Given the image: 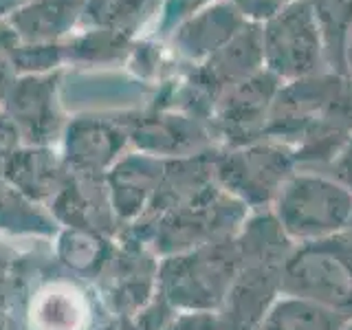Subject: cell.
I'll return each mask as SVG.
<instances>
[{
	"instance_id": "6da1fadb",
	"label": "cell",
	"mask_w": 352,
	"mask_h": 330,
	"mask_svg": "<svg viewBox=\"0 0 352 330\" xmlns=\"http://www.w3.org/2000/svg\"><path fill=\"white\" fill-rule=\"evenodd\" d=\"M264 139L293 148L297 170L322 172L352 139V80L324 71L284 82L271 104Z\"/></svg>"
},
{
	"instance_id": "8992f818",
	"label": "cell",
	"mask_w": 352,
	"mask_h": 330,
	"mask_svg": "<svg viewBox=\"0 0 352 330\" xmlns=\"http://www.w3.org/2000/svg\"><path fill=\"white\" fill-rule=\"evenodd\" d=\"M282 295L328 308L352 322V275L333 238L295 245L284 267Z\"/></svg>"
},
{
	"instance_id": "277c9868",
	"label": "cell",
	"mask_w": 352,
	"mask_h": 330,
	"mask_svg": "<svg viewBox=\"0 0 352 330\" xmlns=\"http://www.w3.org/2000/svg\"><path fill=\"white\" fill-rule=\"evenodd\" d=\"M295 172L293 148L271 139L231 148L216 163L223 192L234 196L249 212H269L284 183Z\"/></svg>"
},
{
	"instance_id": "8fae6325",
	"label": "cell",
	"mask_w": 352,
	"mask_h": 330,
	"mask_svg": "<svg viewBox=\"0 0 352 330\" xmlns=\"http://www.w3.org/2000/svg\"><path fill=\"white\" fill-rule=\"evenodd\" d=\"M344 66H346V75L352 80V27L348 31L346 47H344Z\"/></svg>"
},
{
	"instance_id": "52a82bcc",
	"label": "cell",
	"mask_w": 352,
	"mask_h": 330,
	"mask_svg": "<svg viewBox=\"0 0 352 330\" xmlns=\"http://www.w3.org/2000/svg\"><path fill=\"white\" fill-rule=\"evenodd\" d=\"M282 82L267 69L225 88L223 102V128L231 148L264 139L271 104Z\"/></svg>"
},
{
	"instance_id": "5b68a950",
	"label": "cell",
	"mask_w": 352,
	"mask_h": 330,
	"mask_svg": "<svg viewBox=\"0 0 352 330\" xmlns=\"http://www.w3.org/2000/svg\"><path fill=\"white\" fill-rule=\"evenodd\" d=\"M262 58L264 69L282 84L328 71L311 0H291L262 22Z\"/></svg>"
},
{
	"instance_id": "7a4b0ae2",
	"label": "cell",
	"mask_w": 352,
	"mask_h": 330,
	"mask_svg": "<svg viewBox=\"0 0 352 330\" xmlns=\"http://www.w3.org/2000/svg\"><path fill=\"white\" fill-rule=\"evenodd\" d=\"M238 273L220 308L225 330H251L282 297L284 267L295 249L271 212H251L236 234Z\"/></svg>"
},
{
	"instance_id": "30bf717a",
	"label": "cell",
	"mask_w": 352,
	"mask_h": 330,
	"mask_svg": "<svg viewBox=\"0 0 352 330\" xmlns=\"http://www.w3.org/2000/svg\"><path fill=\"white\" fill-rule=\"evenodd\" d=\"M324 174L333 176L335 181H339L344 187L352 192V139L346 143L337 157L330 161L326 168L322 170Z\"/></svg>"
},
{
	"instance_id": "7c38bea8",
	"label": "cell",
	"mask_w": 352,
	"mask_h": 330,
	"mask_svg": "<svg viewBox=\"0 0 352 330\" xmlns=\"http://www.w3.org/2000/svg\"><path fill=\"white\" fill-rule=\"evenodd\" d=\"M341 236H344L348 242H352V216H350V220H348V225H346V229H344V234H341Z\"/></svg>"
},
{
	"instance_id": "ba28073f",
	"label": "cell",
	"mask_w": 352,
	"mask_h": 330,
	"mask_svg": "<svg viewBox=\"0 0 352 330\" xmlns=\"http://www.w3.org/2000/svg\"><path fill=\"white\" fill-rule=\"evenodd\" d=\"M348 324L344 315L282 295L251 330H346Z\"/></svg>"
},
{
	"instance_id": "3957f363",
	"label": "cell",
	"mask_w": 352,
	"mask_h": 330,
	"mask_svg": "<svg viewBox=\"0 0 352 330\" xmlns=\"http://www.w3.org/2000/svg\"><path fill=\"white\" fill-rule=\"evenodd\" d=\"M269 212L293 245L322 242L344 234L352 216V192L324 172L297 170Z\"/></svg>"
},
{
	"instance_id": "9c48e42d",
	"label": "cell",
	"mask_w": 352,
	"mask_h": 330,
	"mask_svg": "<svg viewBox=\"0 0 352 330\" xmlns=\"http://www.w3.org/2000/svg\"><path fill=\"white\" fill-rule=\"evenodd\" d=\"M324 40L328 71L346 75L344 47L352 27V0H311Z\"/></svg>"
}]
</instances>
